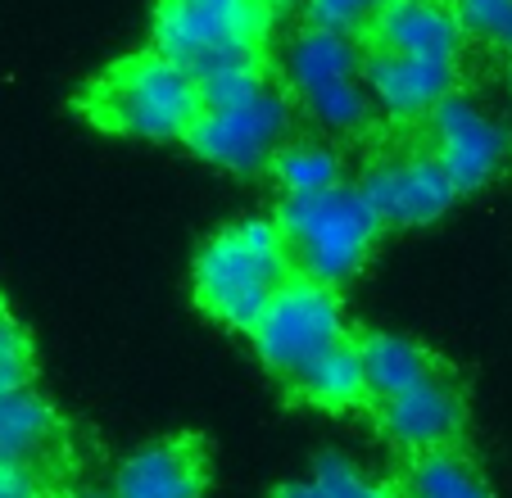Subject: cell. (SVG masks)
Returning a JSON list of instances; mask_svg holds the SVG:
<instances>
[{
    "label": "cell",
    "instance_id": "5bb4252c",
    "mask_svg": "<svg viewBox=\"0 0 512 498\" xmlns=\"http://www.w3.org/2000/svg\"><path fill=\"white\" fill-rule=\"evenodd\" d=\"M386 485L395 498H494L472 444L395 453V467H390Z\"/></svg>",
    "mask_w": 512,
    "mask_h": 498
},
{
    "label": "cell",
    "instance_id": "8992f818",
    "mask_svg": "<svg viewBox=\"0 0 512 498\" xmlns=\"http://www.w3.org/2000/svg\"><path fill=\"white\" fill-rule=\"evenodd\" d=\"M281 87L327 136H368L377 105L363 87V46L349 32L304 23L281 59Z\"/></svg>",
    "mask_w": 512,
    "mask_h": 498
},
{
    "label": "cell",
    "instance_id": "9a60e30c",
    "mask_svg": "<svg viewBox=\"0 0 512 498\" xmlns=\"http://www.w3.org/2000/svg\"><path fill=\"white\" fill-rule=\"evenodd\" d=\"M358 358H363V403L404 390L440 363L435 349L417 345L408 336H390V331H358Z\"/></svg>",
    "mask_w": 512,
    "mask_h": 498
},
{
    "label": "cell",
    "instance_id": "ffe728a7",
    "mask_svg": "<svg viewBox=\"0 0 512 498\" xmlns=\"http://www.w3.org/2000/svg\"><path fill=\"white\" fill-rule=\"evenodd\" d=\"M395 0H309L304 5V23L313 28H331V32H349V37H363L381 14L390 10Z\"/></svg>",
    "mask_w": 512,
    "mask_h": 498
},
{
    "label": "cell",
    "instance_id": "e0dca14e",
    "mask_svg": "<svg viewBox=\"0 0 512 498\" xmlns=\"http://www.w3.org/2000/svg\"><path fill=\"white\" fill-rule=\"evenodd\" d=\"M268 498H395L386 480H368L340 453H318L309 480H281Z\"/></svg>",
    "mask_w": 512,
    "mask_h": 498
},
{
    "label": "cell",
    "instance_id": "603a6c76",
    "mask_svg": "<svg viewBox=\"0 0 512 498\" xmlns=\"http://www.w3.org/2000/svg\"><path fill=\"white\" fill-rule=\"evenodd\" d=\"M0 304H5V299H0Z\"/></svg>",
    "mask_w": 512,
    "mask_h": 498
},
{
    "label": "cell",
    "instance_id": "3957f363",
    "mask_svg": "<svg viewBox=\"0 0 512 498\" xmlns=\"http://www.w3.org/2000/svg\"><path fill=\"white\" fill-rule=\"evenodd\" d=\"M290 277L295 263L272 218H241L204 240V249L195 254L191 295L204 317L250 336L268 304L290 286Z\"/></svg>",
    "mask_w": 512,
    "mask_h": 498
},
{
    "label": "cell",
    "instance_id": "30bf717a",
    "mask_svg": "<svg viewBox=\"0 0 512 498\" xmlns=\"http://www.w3.org/2000/svg\"><path fill=\"white\" fill-rule=\"evenodd\" d=\"M408 132H417V145L445 168L458 200L481 191V186H490L512 159L508 132H503L472 96H463V87L449 91V96L417 127H408Z\"/></svg>",
    "mask_w": 512,
    "mask_h": 498
},
{
    "label": "cell",
    "instance_id": "6da1fadb",
    "mask_svg": "<svg viewBox=\"0 0 512 498\" xmlns=\"http://www.w3.org/2000/svg\"><path fill=\"white\" fill-rule=\"evenodd\" d=\"M290 136H295V100L272 64L200 82V114L186 132L195 159L236 177H259Z\"/></svg>",
    "mask_w": 512,
    "mask_h": 498
},
{
    "label": "cell",
    "instance_id": "277c9868",
    "mask_svg": "<svg viewBox=\"0 0 512 498\" xmlns=\"http://www.w3.org/2000/svg\"><path fill=\"white\" fill-rule=\"evenodd\" d=\"M78 109L109 136L186 141L200 114V82L150 46L91 77L78 96Z\"/></svg>",
    "mask_w": 512,
    "mask_h": 498
},
{
    "label": "cell",
    "instance_id": "ba28073f",
    "mask_svg": "<svg viewBox=\"0 0 512 498\" xmlns=\"http://www.w3.org/2000/svg\"><path fill=\"white\" fill-rule=\"evenodd\" d=\"M363 417L395 453H426L472 444V403H467V376L449 358L417 376L413 385L363 403Z\"/></svg>",
    "mask_w": 512,
    "mask_h": 498
},
{
    "label": "cell",
    "instance_id": "ac0fdd59",
    "mask_svg": "<svg viewBox=\"0 0 512 498\" xmlns=\"http://www.w3.org/2000/svg\"><path fill=\"white\" fill-rule=\"evenodd\" d=\"M449 5L458 14L463 37L481 41L512 68V0H449Z\"/></svg>",
    "mask_w": 512,
    "mask_h": 498
},
{
    "label": "cell",
    "instance_id": "4fadbf2b",
    "mask_svg": "<svg viewBox=\"0 0 512 498\" xmlns=\"http://www.w3.org/2000/svg\"><path fill=\"white\" fill-rule=\"evenodd\" d=\"M358 41L390 50V55L449 64V68H463V50H467V37L458 28V14L449 0H395Z\"/></svg>",
    "mask_w": 512,
    "mask_h": 498
},
{
    "label": "cell",
    "instance_id": "7c38bea8",
    "mask_svg": "<svg viewBox=\"0 0 512 498\" xmlns=\"http://www.w3.org/2000/svg\"><path fill=\"white\" fill-rule=\"evenodd\" d=\"M213 480V444L200 431H177L136 449L114 467V498H204Z\"/></svg>",
    "mask_w": 512,
    "mask_h": 498
},
{
    "label": "cell",
    "instance_id": "5b68a950",
    "mask_svg": "<svg viewBox=\"0 0 512 498\" xmlns=\"http://www.w3.org/2000/svg\"><path fill=\"white\" fill-rule=\"evenodd\" d=\"M272 227L281 231V245H286L295 272L327 290L349 286L368 268V259L386 236L381 218L358 195L354 182H340L331 191L313 195H281Z\"/></svg>",
    "mask_w": 512,
    "mask_h": 498
},
{
    "label": "cell",
    "instance_id": "44dd1931",
    "mask_svg": "<svg viewBox=\"0 0 512 498\" xmlns=\"http://www.w3.org/2000/svg\"><path fill=\"white\" fill-rule=\"evenodd\" d=\"M64 489H50L41 485V480L23 476V471H10V467H0V498H59Z\"/></svg>",
    "mask_w": 512,
    "mask_h": 498
},
{
    "label": "cell",
    "instance_id": "7402d4cb",
    "mask_svg": "<svg viewBox=\"0 0 512 498\" xmlns=\"http://www.w3.org/2000/svg\"><path fill=\"white\" fill-rule=\"evenodd\" d=\"M59 498H114L109 489H96V485H68Z\"/></svg>",
    "mask_w": 512,
    "mask_h": 498
},
{
    "label": "cell",
    "instance_id": "9c48e42d",
    "mask_svg": "<svg viewBox=\"0 0 512 498\" xmlns=\"http://www.w3.org/2000/svg\"><path fill=\"white\" fill-rule=\"evenodd\" d=\"M0 467L23 471L50 489L78 485L82 435L37 385L0 394Z\"/></svg>",
    "mask_w": 512,
    "mask_h": 498
},
{
    "label": "cell",
    "instance_id": "7a4b0ae2",
    "mask_svg": "<svg viewBox=\"0 0 512 498\" xmlns=\"http://www.w3.org/2000/svg\"><path fill=\"white\" fill-rule=\"evenodd\" d=\"M290 0H159L155 50L204 82L272 59Z\"/></svg>",
    "mask_w": 512,
    "mask_h": 498
},
{
    "label": "cell",
    "instance_id": "52a82bcc",
    "mask_svg": "<svg viewBox=\"0 0 512 498\" xmlns=\"http://www.w3.org/2000/svg\"><path fill=\"white\" fill-rule=\"evenodd\" d=\"M354 326L345 322L340 290H327L309 277H290V286L268 304V313L254 322L250 340L263 372L272 376L277 394L295 403L300 385L313 376V367L349 336Z\"/></svg>",
    "mask_w": 512,
    "mask_h": 498
},
{
    "label": "cell",
    "instance_id": "2e32d148",
    "mask_svg": "<svg viewBox=\"0 0 512 498\" xmlns=\"http://www.w3.org/2000/svg\"><path fill=\"white\" fill-rule=\"evenodd\" d=\"M272 182L281 186V195H313L331 191V186L349 182L345 177V154L327 141V136H290L268 163Z\"/></svg>",
    "mask_w": 512,
    "mask_h": 498
},
{
    "label": "cell",
    "instance_id": "8fae6325",
    "mask_svg": "<svg viewBox=\"0 0 512 498\" xmlns=\"http://www.w3.org/2000/svg\"><path fill=\"white\" fill-rule=\"evenodd\" d=\"M354 186H358V195L372 204V213L381 218L386 231L426 227V222L445 218L458 200V191L445 177V168H440L417 141L377 150L368 163H363V173L354 177Z\"/></svg>",
    "mask_w": 512,
    "mask_h": 498
},
{
    "label": "cell",
    "instance_id": "d6986e66",
    "mask_svg": "<svg viewBox=\"0 0 512 498\" xmlns=\"http://www.w3.org/2000/svg\"><path fill=\"white\" fill-rule=\"evenodd\" d=\"M23 385H37V349L19 317L0 304V394Z\"/></svg>",
    "mask_w": 512,
    "mask_h": 498
}]
</instances>
